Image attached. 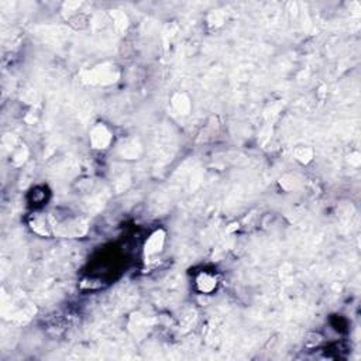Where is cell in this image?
<instances>
[{
    "instance_id": "obj_3",
    "label": "cell",
    "mask_w": 361,
    "mask_h": 361,
    "mask_svg": "<svg viewBox=\"0 0 361 361\" xmlns=\"http://www.w3.org/2000/svg\"><path fill=\"white\" fill-rule=\"evenodd\" d=\"M198 285H199V289L202 292H209L216 287V281H215V278L212 275L203 274V275H201V278L198 280Z\"/></svg>"
},
{
    "instance_id": "obj_1",
    "label": "cell",
    "mask_w": 361,
    "mask_h": 361,
    "mask_svg": "<svg viewBox=\"0 0 361 361\" xmlns=\"http://www.w3.org/2000/svg\"><path fill=\"white\" fill-rule=\"evenodd\" d=\"M90 139L95 148H106V145L110 143V133L107 132L105 126H97L93 129Z\"/></svg>"
},
{
    "instance_id": "obj_2",
    "label": "cell",
    "mask_w": 361,
    "mask_h": 361,
    "mask_svg": "<svg viewBox=\"0 0 361 361\" xmlns=\"http://www.w3.org/2000/svg\"><path fill=\"white\" fill-rule=\"evenodd\" d=\"M162 244H164V234L161 231L154 233L150 237V240H148V243L145 244V256L147 254L151 256V254H155V253L161 251Z\"/></svg>"
}]
</instances>
